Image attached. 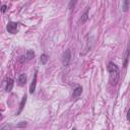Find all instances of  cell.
<instances>
[{
    "label": "cell",
    "instance_id": "2e32d148",
    "mask_svg": "<svg viewBox=\"0 0 130 130\" xmlns=\"http://www.w3.org/2000/svg\"><path fill=\"white\" fill-rule=\"evenodd\" d=\"M127 120L130 122V108H129V110H128V112H127Z\"/></svg>",
    "mask_w": 130,
    "mask_h": 130
},
{
    "label": "cell",
    "instance_id": "6da1fadb",
    "mask_svg": "<svg viewBox=\"0 0 130 130\" xmlns=\"http://www.w3.org/2000/svg\"><path fill=\"white\" fill-rule=\"evenodd\" d=\"M108 71L110 73V80L112 82V84H117L118 80H119V76H120V71H119V67L113 63V62H109L108 64Z\"/></svg>",
    "mask_w": 130,
    "mask_h": 130
},
{
    "label": "cell",
    "instance_id": "3957f363",
    "mask_svg": "<svg viewBox=\"0 0 130 130\" xmlns=\"http://www.w3.org/2000/svg\"><path fill=\"white\" fill-rule=\"evenodd\" d=\"M17 24L18 23H16V22L10 21L7 24V30H8V32H10V34H16L17 32Z\"/></svg>",
    "mask_w": 130,
    "mask_h": 130
},
{
    "label": "cell",
    "instance_id": "4fadbf2b",
    "mask_svg": "<svg viewBox=\"0 0 130 130\" xmlns=\"http://www.w3.org/2000/svg\"><path fill=\"white\" fill-rule=\"evenodd\" d=\"M129 52H130V46L128 47L127 51H126V54H125V61H124V67L127 66V61H128V56H129Z\"/></svg>",
    "mask_w": 130,
    "mask_h": 130
},
{
    "label": "cell",
    "instance_id": "7c38bea8",
    "mask_svg": "<svg viewBox=\"0 0 130 130\" xmlns=\"http://www.w3.org/2000/svg\"><path fill=\"white\" fill-rule=\"evenodd\" d=\"M48 59H49V57H48L46 54H43V55L41 56V59H40V60H41V63H42V64H46L47 61H48Z\"/></svg>",
    "mask_w": 130,
    "mask_h": 130
},
{
    "label": "cell",
    "instance_id": "9c48e42d",
    "mask_svg": "<svg viewBox=\"0 0 130 130\" xmlns=\"http://www.w3.org/2000/svg\"><path fill=\"white\" fill-rule=\"evenodd\" d=\"M26 95H23V98H22V100H21V102H20V105H19V109H18V112H17V114L16 115H19L20 113H21V111H22V109H23V107H24V105H25V103H26Z\"/></svg>",
    "mask_w": 130,
    "mask_h": 130
},
{
    "label": "cell",
    "instance_id": "5b68a950",
    "mask_svg": "<svg viewBox=\"0 0 130 130\" xmlns=\"http://www.w3.org/2000/svg\"><path fill=\"white\" fill-rule=\"evenodd\" d=\"M38 72L36 71V73H35V75H34V79H32V81H31V83H30V86H29V93H34L35 92V90H36V85H37V74Z\"/></svg>",
    "mask_w": 130,
    "mask_h": 130
},
{
    "label": "cell",
    "instance_id": "ac0fdd59",
    "mask_svg": "<svg viewBox=\"0 0 130 130\" xmlns=\"http://www.w3.org/2000/svg\"><path fill=\"white\" fill-rule=\"evenodd\" d=\"M25 57H26V56H25ZM25 57H24V56H21V59H20V62H21V63H23V62L25 61Z\"/></svg>",
    "mask_w": 130,
    "mask_h": 130
},
{
    "label": "cell",
    "instance_id": "52a82bcc",
    "mask_svg": "<svg viewBox=\"0 0 130 130\" xmlns=\"http://www.w3.org/2000/svg\"><path fill=\"white\" fill-rule=\"evenodd\" d=\"M13 79H11V78H8V80H7V83H6V87H5V90L7 91V92H9V91H11V89H12V87H13Z\"/></svg>",
    "mask_w": 130,
    "mask_h": 130
},
{
    "label": "cell",
    "instance_id": "e0dca14e",
    "mask_svg": "<svg viewBox=\"0 0 130 130\" xmlns=\"http://www.w3.org/2000/svg\"><path fill=\"white\" fill-rule=\"evenodd\" d=\"M25 125H26V123H25V122H22L21 124H18L17 127H22V126H25Z\"/></svg>",
    "mask_w": 130,
    "mask_h": 130
},
{
    "label": "cell",
    "instance_id": "7a4b0ae2",
    "mask_svg": "<svg viewBox=\"0 0 130 130\" xmlns=\"http://www.w3.org/2000/svg\"><path fill=\"white\" fill-rule=\"evenodd\" d=\"M70 60H71V52L70 50H66L64 55H63V58H62V63L64 66H68L69 63H70Z\"/></svg>",
    "mask_w": 130,
    "mask_h": 130
},
{
    "label": "cell",
    "instance_id": "8992f818",
    "mask_svg": "<svg viewBox=\"0 0 130 130\" xmlns=\"http://www.w3.org/2000/svg\"><path fill=\"white\" fill-rule=\"evenodd\" d=\"M25 82H26V75L24 73H22V74H20L18 76V84L20 86H22V85L25 84Z\"/></svg>",
    "mask_w": 130,
    "mask_h": 130
},
{
    "label": "cell",
    "instance_id": "30bf717a",
    "mask_svg": "<svg viewBox=\"0 0 130 130\" xmlns=\"http://www.w3.org/2000/svg\"><path fill=\"white\" fill-rule=\"evenodd\" d=\"M88 9H89V8H87V9L84 11V13H83V15H82V17H81V19H80L81 22H85V21L87 20V18H88Z\"/></svg>",
    "mask_w": 130,
    "mask_h": 130
},
{
    "label": "cell",
    "instance_id": "ba28073f",
    "mask_svg": "<svg viewBox=\"0 0 130 130\" xmlns=\"http://www.w3.org/2000/svg\"><path fill=\"white\" fill-rule=\"evenodd\" d=\"M130 6V0H123L122 1V10L124 12H127Z\"/></svg>",
    "mask_w": 130,
    "mask_h": 130
},
{
    "label": "cell",
    "instance_id": "9a60e30c",
    "mask_svg": "<svg viewBox=\"0 0 130 130\" xmlns=\"http://www.w3.org/2000/svg\"><path fill=\"white\" fill-rule=\"evenodd\" d=\"M6 9H7V6H6V5H2V7H1V11H2V13H4V12L6 11Z\"/></svg>",
    "mask_w": 130,
    "mask_h": 130
},
{
    "label": "cell",
    "instance_id": "5bb4252c",
    "mask_svg": "<svg viewBox=\"0 0 130 130\" xmlns=\"http://www.w3.org/2000/svg\"><path fill=\"white\" fill-rule=\"evenodd\" d=\"M76 2H77V0H70V2H69V5H68V8H69V9H72V8L75 6Z\"/></svg>",
    "mask_w": 130,
    "mask_h": 130
},
{
    "label": "cell",
    "instance_id": "8fae6325",
    "mask_svg": "<svg viewBox=\"0 0 130 130\" xmlns=\"http://www.w3.org/2000/svg\"><path fill=\"white\" fill-rule=\"evenodd\" d=\"M26 58L28 59V60H30V59H32L34 57H35V52L34 51H31V50H28L27 52H26Z\"/></svg>",
    "mask_w": 130,
    "mask_h": 130
},
{
    "label": "cell",
    "instance_id": "277c9868",
    "mask_svg": "<svg viewBox=\"0 0 130 130\" xmlns=\"http://www.w3.org/2000/svg\"><path fill=\"white\" fill-rule=\"evenodd\" d=\"M81 93H82V87H81L80 85H78V86H76V87L73 89L72 98H73L74 100H76V99H78V98L81 95Z\"/></svg>",
    "mask_w": 130,
    "mask_h": 130
}]
</instances>
